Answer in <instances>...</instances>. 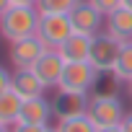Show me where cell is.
Here are the masks:
<instances>
[{
	"mask_svg": "<svg viewBox=\"0 0 132 132\" xmlns=\"http://www.w3.org/2000/svg\"><path fill=\"white\" fill-rule=\"evenodd\" d=\"M39 26V11L36 5H11L0 16V36L8 42H18L26 36H34Z\"/></svg>",
	"mask_w": 132,
	"mask_h": 132,
	"instance_id": "6da1fadb",
	"label": "cell"
},
{
	"mask_svg": "<svg viewBox=\"0 0 132 132\" xmlns=\"http://www.w3.org/2000/svg\"><path fill=\"white\" fill-rule=\"evenodd\" d=\"M124 104L117 93H93L86 101V117L93 122L96 129L119 127L124 119Z\"/></svg>",
	"mask_w": 132,
	"mask_h": 132,
	"instance_id": "7a4b0ae2",
	"label": "cell"
},
{
	"mask_svg": "<svg viewBox=\"0 0 132 132\" xmlns=\"http://www.w3.org/2000/svg\"><path fill=\"white\" fill-rule=\"evenodd\" d=\"M104 73H98L91 62H65L57 91L70 96H88Z\"/></svg>",
	"mask_w": 132,
	"mask_h": 132,
	"instance_id": "3957f363",
	"label": "cell"
},
{
	"mask_svg": "<svg viewBox=\"0 0 132 132\" xmlns=\"http://www.w3.org/2000/svg\"><path fill=\"white\" fill-rule=\"evenodd\" d=\"M73 34H75V29H73L68 13H39L36 36H39L49 49H60Z\"/></svg>",
	"mask_w": 132,
	"mask_h": 132,
	"instance_id": "277c9868",
	"label": "cell"
},
{
	"mask_svg": "<svg viewBox=\"0 0 132 132\" xmlns=\"http://www.w3.org/2000/svg\"><path fill=\"white\" fill-rule=\"evenodd\" d=\"M122 47H124V44H122L119 39H114V36L106 34V31H98V34L93 36L88 62L93 65L98 73H111L114 62H117V57H119V52H122Z\"/></svg>",
	"mask_w": 132,
	"mask_h": 132,
	"instance_id": "5b68a950",
	"label": "cell"
},
{
	"mask_svg": "<svg viewBox=\"0 0 132 132\" xmlns=\"http://www.w3.org/2000/svg\"><path fill=\"white\" fill-rule=\"evenodd\" d=\"M49 47L34 34V36H26V39H18V42H11V49H8V60L16 70H31L34 65L39 62V57L47 52Z\"/></svg>",
	"mask_w": 132,
	"mask_h": 132,
	"instance_id": "8992f818",
	"label": "cell"
},
{
	"mask_svg": "<svg viewBox=\"0 0 132 132\" xmlns=\"http://www.w3.org/2000/svg\"><path fill=\"white\" fill-rule=\"evenodd\" d=\"M70 16V23H73V29L78 31V34H88V36H96L98 31H104L101 26H104V16L88 3V0H80V3L68 13Z\"/></svg>",
	"mask_w": 132,
	"mask_h": 132,
	"instance_id": "52a82bcc",
	"label": "cell"
},
{
	"mask_svg": "<svg viewBox=\"0 0 132 132\" xmlns=\"http://www.w3.org/2000/svg\"><path fill=\"white\" fill-rule=\"evenodd\" d=\"M62 70H65V60L57 49H47L39 62L31 68V73L47 86V88H57L60 86V78H62Z\"/></svg>",
	"mask_w": 132,
	"mask_h": 132,
	"instance_id": "ba28073f",
	"label": "cell"
},
{
	"mask_svg": "<svg viewBox=\"0 0 132 132\" xmlns=\"http://www.w3.org/2000/svg\"><path fill=\"white\" fill-rule=\"evenodd\" d=\"M52 117H54V104L47 101V96H34V98H23L21 114H18V124H42V127H49Z\"/></svg>",
	"mask_w": 132,
	"mask_h": 132,
	"instance_id": "9c48e42d",
	"label": "cell"
},
{
	"mask_svg": "<svg viewBox=\"0 0 132 132\" xmlns=\"http://www.w3.org/2000/svg\"><path fill=\"white\" fill-rule=\"evenodd\" d=\"M106 34H111L114 39H119L122 44H127V42H132V11L129 8H117L114 13H109L106 16Z\"/></svg>",
	"mask_w": 132,
	"mask_h": 132,
	"instance_id": "30bf717a",
	"label": "cell"
},
{
	"mask_svg": "<svg viewBox=\"0 0 132 132\" xmlns=\"http://www.w3.org/2000/svg\"><path fill=\"white\" fill-rule=\"evenodd\" d=\"M91 44H93V36L75 31L57 52L62 54L65 62H88V57H91Z\"/></svg>",
	"mask_w": 132,
	"mask_h": 132,
	"instance_id": "8fae6325",
	"label": "cell"
},
{
	"mask_svg": "<svg viewBox=\"0 0 132 132\" xmlns=\"http://www.w3.org/2000/svg\"><path fill=\"white\" fill-rule=\"evenodd\" d=\"M11 91H16L21 98H34V96H44L47 86L31 70H16L13 80H11Z\"/></svg>",
	"mask_w": 132,
	"mask_h": 132,
	"instance_id": "7c38bea8",
	"label": "cell"
},
{
	"mask_svg": "<svg viewBox=\"0 0 132 132\" xmlns=\"http://www.w3.org/2000/svg\"><path fill=\"white\" fill-rule=\"evenodd\" d=\"M21 104H23V98H21L16 91H5V93H0V124H5V127L18 124Z\"/></svg>",
	"mask_w": 132,
	"mask_h": 132,
	"instance_id": "4fadbf2b",
	"label": "cell"
},
{
	"mask_svg": "<svg viewBox=\"0 0 132 132\" xmlns=\"http://www.w3.org/2000/svg\"><path fill=\"white\" fill-rule=\"evenodd\" d=\"M86 101H88V96H70V93H60L57 91V101H54L57 119L73 117V114H83L86 111Z\"/></svg>",
	"mask_w": 132,
	"mask_h": 132,
	"instance_id": "5bb4252c",
	"label": "cell"
},
{
	"mask_svg": "<svg viewBox=\"0 0 132 132\" xmlns=\"http://www.w3.org/2000/svg\"><path fill=\"white\" fill-rule=\"evenodd\" d=\"M109 75L114 78V83H124V86L132 80V42H127L122 47V52H119V57H117Z\"/></svg>",
	"mask_w": 132,
	"mask_h": 132,
	"instance_id": "9a60e30c",
	"label": "cell"
},
{
	"mask_svg": "<svg viewBox=\"0 0 132 132\" xmlns=\"http://www.w3.org/2000/svg\"><path fill=\"white\" fill-rule=\"evenodd\" d=\"M54 127H57V132H98L93 127V122L86 117V111L73 114V117H62V119H57Z\"/></svg>",
	"mask_w": 132,
	"mask_h": 132,
	"instance_id": "2e32d148",
	"label": "cell"
},
{
	"mask_svg": "<svg viewBox=\"0 0 132 132\" xmlns=\"http://www.w3.org/2000/svg\"><path fill=\"white\" fill-rule=\"evenodd\" d=\"M80 0H39L36 11L39 13H70Z\"/></svg>",
	"mask_w": 132,
	"mask_h": 132,
	"instance_id": "e0dca14e",
	"label": "cell"
},
{
	"mask_svg": "<svg viewBox=\"0 0 132 132\" xmlns=\"http://www.w3.org/2000/svg\"><path fill=\"white\" fill-rule=\"evenodd\" d=\"M88 3H91L104 18H106L109 13H114L117 8H122V0H88Z\"/></svg>",
	"mask_w": 132,
	"mask_h": 132,
	"instance_id": "ac0fdd59",
	"label": "cell"
},
{
	"mask_svg": "<svg viewBox=\"0 0 132 132\" xmlns=\"http://www.w3.org/2000/svg\"><path fill=\"white\" fill-rule=\"evenodd\" d=\"M11 80H13V73H8L3 65H0V93L11 91Z\"/></svg>",
	"mask_w": 132,
	"mask_h": 132,
	"instance_id": "d6986e66",
	"label": "cell"
},
{
	"mask_svg": "<svg viewBox=\"0 0 132 132\" xmlns=\"http://www.w3.org/2000/svg\"><path fill=\"white\" fill-rule=\"evenodd\" d=\"M11 132H47V127H42V124H13Z\"/></svg>",
	"mask_w": 132,
	"mask_h": 132,
	"instance_id": "ffe728a7",
	"label": "cell"
},
{
	"mask_svg": "<svg viewBox=\"0 0 132 132\" xmlns=\"http://www.w3.org/2000/svg\"><path fill=\"white\" fill-rule=\"evenodd\" d=\"M119 129H122V132H132V111H127V114H124V119H122Z\"/></svg>",
	"mask_w": 132,
	"mask_h": 132,
	"instance_id": "44dd1931",
	"label": "cell"
},
{
	"mask_svg": "<svg viewBox=\"0 0 132 132\" xmlns=\"http://www.w3.org/2000/svg\"><path fill=\"white\" fill-rule=\"evenodd\" d=\"M11 3H13V5H36L39 0H11Z\"/></svg>",
	"mask_w": 132,
	"mask_h": 132,
	"instance_id": "7402d4cb",
	"label": "cell"
},
{
	"mask_svg": "<svg viewBox=\"0 0 132 132\" xmlns=\"http://www.w3.org/2000/svg\"><path fill=\"white\" fill-rule=\"evenodd\" d=\"M11 5H13V3H11V0H0V16H3V13H5V11H8Z\"/></svg>",
	"mask_w": 132,
	"mask_h": 132,
	"instance_id": "603a6c76",
	"label": "cell"
},
{
	"mask_svg": "<svg viewBox=\"0 0 132 132\" xmlns=\"http://www.w3.org/2000/svg\"><path fill=\"white\" fill-rule=\"evenodd\" d=\"M98 132H122L119 127H106V129H98Z\"/></svg>",
	"mask_w": 132,
	"mask_h": 132,
	"instance_id": "cb8c5ba5",
	"label": "cell"
},
{
	"mask_svg": "<svg viewBox=\"0 0 132 132\" xmlns=\"http://www.w3.org/2000/svg\"><path fill=\"white\" fill-rule=\"evenodd\" d=\"M122 5H124V8H129V11H132V0H122Z\"/></svg>",
	"mask_w": 132,
	"mask_h": 132,
	"instance_id": "d4e9b609",
	"label": "cell"
},
{
	"mask_svg": "<svg viewBox=\"0 0 132 132\" xmlns=\"http://www.w3.org/2000/svg\"><path fill=\"white\" fill-rule=\"evenodd\" d=\"M0 132H11V127H5V124H0Z\"/></svg>",
	"mask_w": 132,
	"mask_h": 132,
	"instance_id": "484cf974",
	"label": "cell"
},
{
	"mask_svg": "<svg viewBox=\"0 0 132 132\" xmlns=\"http://www.w3.org/2000/svg\"><path fill=\"white\" fill-rule=\"evenodd\" d=\"M127 91H129V98H132V80L127 83Z\"/></svg>",
	"mask_w": 132,
	"mask_h": 132,
	"instance_id": "4316f807",
	"label": "cell"
},
{
	"mask_svg": "<svg viewBox=\"0 0 132 132\" xmlns=\"http://www.w3.org/2000/svg\"><path fill=\"white\" fill-rule=\"evenodd\" d=\"M47 132H57V127H47Z\"/></svg>",
	"mask_w": 132,
	"mask_h": 132,
	"instance_id": "83f0119b",
	"label": "cell"
}]
</instances>
